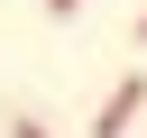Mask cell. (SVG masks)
<instances>
[{
	"label": "cell",
	"mask_w": 147,
	"mask_h": 138,
	"mask_svg": "<svg viewBox=\"0 0 147 138\" xmlns=\"http://www.w3.org/2000/svg\"><path fill=\"white\" fill-rule=\"evenodd\" d=\"M129 46H147V9H138V28H129Z\"/></svg>",
	"instance_id": "4"
},
{
	"label": "cell",
	"mask_w": 147,
	"mask_h": 138,
	"mask_svg": "<svg viewBox=\"0 0 147 138\" xmlns=\"http://www.w3.org/2000/svg\"><path fill=\"white\" fill-rule=\"evenodd\" d=\"M74 9H83V0H46V18H74Z\"/></svg>",
	"instance_id": "3"
},
{
	"label": "cell",
	"mask_w": 147,
	"mask_h": 138,
	"mask_svg": "<svg viewBox=\"0 0 147 138\" xmlns=\"http://www.w3.org/2000/svg\"><path fill=\"white\" fill-rule=\"evenodd\" d=\"M138 110H147V74H119V83H110V101L92 110V138H129V129H138Z\"/></svg>",
	"instance_id": "1"
},
{
	"label": "cell",
	"mask_w": 147,
	"mask_h": 138,
	"mask_svg": "<svg viewBox=\"0 0 147 138\" xmlns=\"http://www.w3.org/2000/svg\"><path fill=\"white\" fill-rule=\"evenodd\" d=\"M9 138H55V129H46L37 110H9Z\"/></svg>",
	"instance_id": "2"
}]
</instances>
